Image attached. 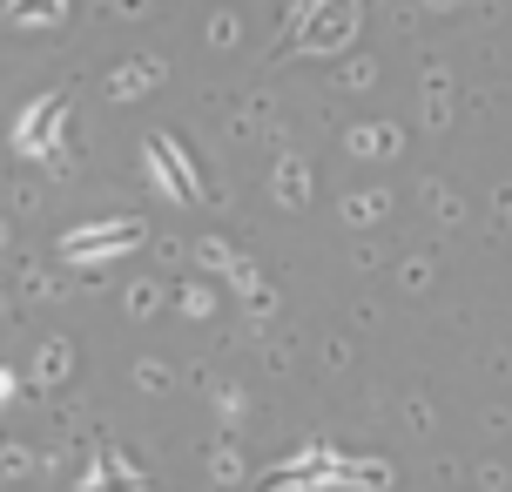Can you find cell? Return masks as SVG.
Segmentation results:
<instances>
[{
	"label": "cell",
	"instance_id": "obj_1",
	"mask_svg": "<svg viewBox=\"0 0 512 492\" xmlns=\"http://www.w3.org/2000/svg\"><path fill=\"white\" fill-rule=\"evenodd\" d=\"M7 391H14V378H7V371H0V398H7Z\"/></svg>",
	"mask_w": 512,
	"mask_h": 492
}]
</instances>
